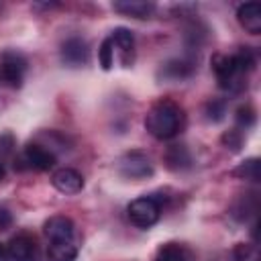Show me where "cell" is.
<instances>
[{
	"label": "cell",
	"mask_w": 261,
	"mask_h": 261,
	"mask_svg": "<svg viewBox=\"0 0 261 261\" xmlns=\"http://www.w3.org/2000/svg\"><path fill=\"white\" fill-rule=\"evenodd\" d=\"M184 126V112L173 100L155 102L145 114V128L151 137L159 141L173 139Z\"/></svg>",
	"instance_id": "6da1fadb"
},
{
	"label": "cell",
	"mask_w": 261,
	"mask_h": 261,
	"mask_svg": "<svg viewBox=\"0 0 261 261\" xmlns=\"http://www.w3.org/2000/svg\"><path fill=\"white\" fill-rule=\"evenodd\" d=\"M212 69L216 73V80H218V86L226 92H241L245 88V77L247 73L241 71V67L237 65L234 57L232 55H222V53H216L212 57Z\"/></svg>",
	"instance_id": "7a4b0ae2"
},
{
	"label": "cell",
	"mask_w": 261,
	"mask_h": 261,
	"mask_svg": "<svg viewBox=\"0 0 261 261\" xmlns=\"http://www.w3.org/2000/svg\"><path fill=\"white\" fill-rule=\"evenodd\" d=\"M126 214H128V220L135 226L149 228L161 216V202L155 196H141V198H137V200H133L128 204Z\"/></svg>",
	"instance_id": "3957f363"
},
{
	"label": "cell",
	"mask_w": 261,
	"mask_h": 261,
	"mask_svg": "<svg viewBox=\"0 0 261 261\" xmlns=\"http://www.w3.org/2000/svg\"><path fill=\"white\" fill-rule=\"evenodd\" d=\"M118 173L126 179H147L153 175V163L143 151H128L118 159Z\"/></svg>",
	"instance_id": "277c9868"
},
{
	"label": "cell",
	"mask_w": 261,
	"mask_h": 261,
	"mask_svg": "<svg viewBox=\"0 0 261 261\" xmlns=\"http://www.w3.org/2000/svg\"><path fill=\"white\" fill-rule=\"evenodd\" d=\"M27 71V59L18 51H4L0 55V77L10 88H20Z\"/></svg>",
	"instance_id": "5b68a950"
},
{
	"label": "cell",
	"mask_w": 261,
	"mask_h": 261,
	"mask_svg": "<svg viewBox=\"0 0 261 261\" xmlns=\"http://www.w3.org/2000/svg\"><path fill=\"white\" fill-rule=\"evenodd\" d=\"M110 41H112L114 57H118L122 67H130L135 63V37H133V33L124 27H116L110 33Z\"/></svg>",
	"instance_id": "8992f818"
},
{
	"label": "cell",
	"mask_w": 261,
	"mask_h": 261,
	"mask_svg": "<svg viewBox=\"0 0 261 261\" xmlns=\"http://www.w3.org/2000/svg\"><path fill=\"white\" fill-rule=\"evenodd\" d=\"M22 161L27 163L29 169H35V171H49V169L57 163V157H55L53 149H47V147L41 145V143H29V145L24 147Z\"/></svg>",
	"instance_id": "52a82bcc"
},
{
	"label": "cell",
	"mask_w": 261,
	"mask_h": 261,
	"mask_svg": "<svg viewBox=\"0 0 261 261\" xmlns=\"http://www.w3.org/2000/svg\"><path fill=\"white\" fill-rule=\"evenodd\" d=\"M8 261H37V243L29 232H18L6 245Z\"/></svg>",
	"instance_id": "ba28073f"
},
{
	"label": "cell",
	"mask_w": 261,
	"mask_h": 261,
	"mask_svg": "<svg viewBox=\"0 0 261 261\" xmlns=\"http://www.w3.org/2000/svg\"><path fill=\"white\" fill-rule=\"evenodd\" d=\"M61 61L69 67H82L88 63V57H90V49H88V43L82 39V37H69L61 43Z\"/></svg>",
	"instance_id": "9c48e42d"
},
{
	"label": "cell",
	"mask_w": 261,
	"mask_h": 261,
	"mask_svg": "<svg viewBox=\"0 0 261 261\" xmlns=\"http://www.w3.org/2000/svg\"><path fill=\"white\" fill-rule=\"evenodd\" d=\"M43 234L49 239V243H53V241H73L75 226H73L71 218H67L63 214H57V216H51V218L45 220Z\"/></svg>",
	"instance_id": "30bf717a"
},
{
	"label": "cell",
	"mask_w": 261,
	"mask_h": 261,
	"mask_svg": "<svg viewBox=\"0 0 261 261\" xmlns=\"http://www.w3.org/2000/svg\"><path fill=\"white\" fill-rule=\"evenodd\" d=\"M51 184L61 194H77L84 190V175L71 167H59L51 175Z\"/></svg>",
	"instance_id": "8fae6325"
},
{
	"label": "cell",
	"mask_w": 261,
	"mask_h": 261,
	"mask_svg": "<svg viewBox=\"0 0 261 261\" xmlns=\"http://www.w3.org/2000/svg\"><path fill=\"white\" fill-rule=\"evenodd\" d=\"M237 18L241 22V27L251 33V35H259L261 33V6L257 2H245L237 8Z\"/></svg>",
	"instance_id": "7c38bea8"
},
{
	"label": "cell",
	"mask_w": 261,
	"mask_h": 261,
	"mask_svg": "<svg viewBox=\"0 0 261 261\" xmlns=\"http://www.w3.org/2000/svg\"><path fill=\"white\" fill-rule=\"evenodd\" d=\"M192 71H194V61H190V59H171V61L161 65L157 75L165 82H181V80L190 77Z\"/></svg>",
	"instance_id": "4fadbf2b"
},
{
	"label": "cell",
	"mask_w": 261,
	"mask_h": 261,
	"mask_svg": "<svg viewBox=\"0 0 261 261\" xmlns=\"http://www.w3.org/2000/svg\"><path fill=\"white\" fill-rule=\"evenodd\" d=\"M112 8L124 16H133V18H149L155 12V4L153 2H143V0H122V2H114Z\"/></svg>",
	"instance_id": "5bb4252c"
},
{
	"label": "cell",
	"mask_w": 261,
	"mask_h": 261,
	"mask_svg": "<svg viewBox=\"0 0 261 261\" xmlns=\"http://www.w3.org/2000/svg\"><path fill=\"white\" fill-rule=\"evenodd\" d=\"M163 161L171 171H184L192 165V155L186 145H171V147H167Z\"/></svg>",
	"instance_id": "9a60e30c"
},
{
	"label": "cell",
	"mask_w": 261,
	"mask_h": 261,
	"mask_svg": "<svg viewBox=\"0 0 261 261\" xmlns=\"http://www.w3.org/2000/svg\"><path fill=\"white\" fill-rule=\"evenodd\" d=\"M47 259L49 261H75L77 245L73 241H53L47 245Z\"/></svg>",
	"instance_id": "2e32d148"
},
{
	"label": "cell",
	"mask_w": 261,
	"mask_h": 261,
	"mask_svg": "<svg viewBox=\"0 0 261 261\" xmlns=\"http://www.w3.org/2000/svg\"><path fill=\"white\" fill-rule=\"evenodd\" d=\"M232 175L239 177V179H245V181H259V179H261V165H259V159H257V157L245 159L243 163H239V165L232 169Z\"/></svg>",
	"instance_id": "e0dca14e"
},
{
	"label": "cell",
	"mask_w": 261,
	"mask_h": 261,
	"mask_svg": "<svg viewBox=\"0 0 261 261\" xmlns=\"http://www.w3.org/2000/svg\"><path fill=\"white\" fill-rule=\"evenodd\" d=\"M155 261H188V253L177 243H165L157 249Z\"/></svg>",
	"instance_id": "ac0fdd59"
},
{
	"label": "cell",
	"mask_w": 261,
	"mask_h": 261,
	"mask_svg": "<svg viewBox=\"0 0 261 261\" xmlns=\"http://www.w3.org/2000/svg\"><path fill=\"white\" fill-rule=\"evenodd\" d=\"M234 261H261L259 247L255 243H237L232 249Z\"/></svg>",
	"instance_id": "d6986e66"
},
{
	"label": "cell",
	"mask_w": 261,
	"mask_h": 261,
	"mask_svg": "<svg viewBox=\"0 0 261 261\" xmlns=\"http://www.w3.org/2000/svg\"><path fill=\"white\" fill-rule=\"evenodd\" d=\"M232 57H234V61H237V65L241 67L243 73L253 71L255 65H257V53L251 47H241L237 53H232Z\"/></svg>",
	"instance_id": "ffe728a7"
},
{
	"label": "cell",
	"mask_w": 261,
	"mask_h": 261,
	"mask_svg": "<svg viewBox=\"0 0 261 261\" xmlns=\"http://www.w3.org/2000/svg\"><path fill=\"white\" fill-rule=\"evenodd\" d=\"M204 112H206V118H208V120L220 122V120L224 118V114H226V102H224L222 98H212V100H208Z\"/></svg>",
	"instance_id": "44dd1931"
},
{
	"label": "cell",
	"mask_w": 261,
	"mask_h": 261,
	"mask_svg": "<svg viewBox=\"0 0 261 261\" xmlns=\"http://www.w3.org/2000/svg\"><path fill=\"white\" fill-rule=\"evenodd\" d=\"M234 120H237V126H234V128L247 130V128H251V126L255 124V110H253L249 104L239 106V108H237V114H234Z\"/></svg>",
	"instance_id": "7402d4cb"
},
{
	"label": "cell",
	"mask_w": 261,
	"mask_h": 261,
	"mask_svg": "<svg viewBox=\"0 0 261 261\" xmlns=\"http://www.w3.org/2000/svg\"><path fill=\"white\" fill-rule=\"evenodd\" d=\"M98 61H100L102 69H106V71L114 65V49H112L110 37H106V39L102 41V45H100V49H98Z\"/></svg>",
	"instance_id": "603a6c76"
},
{
	"label": "cell",
	"mask_w": 261,
	"mask_h": 261,
	"mask_svg": "<svg viewBox=\"0 0 261 261\" xmlns=\"http://www.w3.org/2000/svg\"><path fill=\"white\" fill-rule=\"evenodd\" d=\"M222 145L226 147V149H230V151H241V147H243V141H245V137H243V130H239V128H230V130H226L224 135H222Z\"/></svg>",
	"instance_id": "cb8c5ba5"
},
{
	"label": "cell",
	"mask_w": 261,
	"mask_h": 261,
	"mask_svg": "<svg viewBox=\"0 0 261 261\" xmlns=\"http://www.w3.org/2000/svg\"><path fill=\"white\" fill-rule=\"evenodd\" d=\"M10 141H12L10 135H0V155L10 153V149H12V145H14V143H10Z\"/></svg>",
	"instance_id": "d4e9b609"
},
{
	"label": "cell",
	"mask_w": 261,
	"mask_h": 261,
	"mask_svg": "<svg viewBox=\"0 0 261 261\" xmlns=\"http://www.w3.org/2000/svg\"><path fill=\"white\" fill-rule=\"evenodd\" d=\"M10 224H12V218H10L8 210L0 208V230H6V228H8Z\"/></svg>",
	"instance_id": "484cf974"
},
{
	"label": "cell",
	"mask_w": 261,
	"mask_h": 261,
	"mask_svg": "<svg viewBox=\"0 0 261 261\" xmlns=\"http://www.w3.org/2000/svg\"><path fill=\"white\" fill-rule=\"evenodd\" d=\"M0 261H8V255H6V247L0 243Z\"/></svg>",
	"instance_id": "4316f807"
},
{
	"label": "cell",
	"mask_w": 261,
	"mask_h": 261,
	"mask_svg": "<svg viewBox=\"0 0 261 261\" xmlns=\"http://www.w3.org/2000/svg\"><path fill=\"white\" fill-rule=\"evenodd\" d=\"M4 175H6V167H4V163L0 161V181L4 179Z\"/></svg>",
	"instance_id": "83f0119b"
}]
</instances>
